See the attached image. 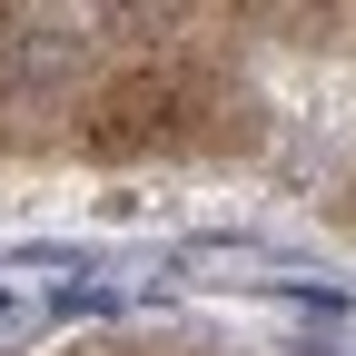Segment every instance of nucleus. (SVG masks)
I'll use <instances>...</instances> for the list:
<instances>
[]
</instances>
